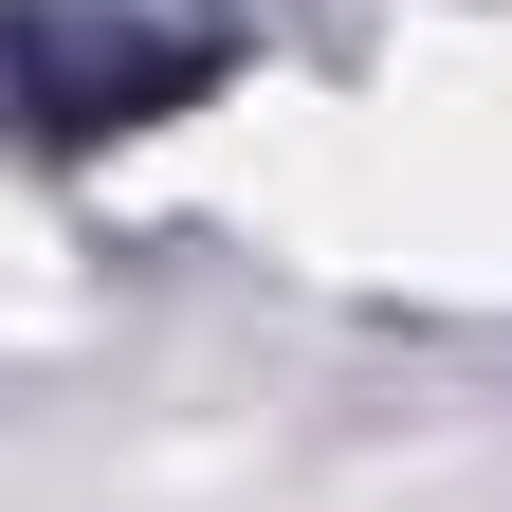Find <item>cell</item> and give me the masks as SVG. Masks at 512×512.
Listing matches in <instances>:
<instances>
[{
    "label": "cell",
    "mask_w": 512,
    "mask_h": 512,
    "mask_svg": "<svg viewBox=\"0 0 512 512\" xmlns=\"http://www.w3.org/2000/svg\"><path fill=\"white\" fill-rule=\"evenodd\" d=\"M220 55L202 37H19V110H37V147H92V128H165L183 92H202Z\"/></svg>",
    "instance_id": "6da1fadb"
}]
</instances>
